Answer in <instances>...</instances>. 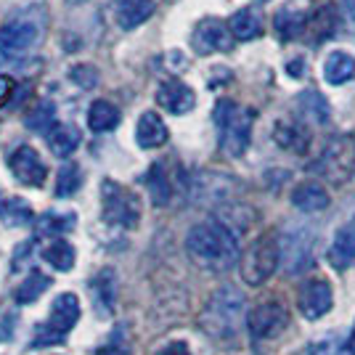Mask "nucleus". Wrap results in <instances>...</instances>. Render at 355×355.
Wrapping results in <instances>:
<instances>
[{
	"label": "nucleus",
	"instance_id": "11",
	"mask_svg": "<svg viewBox=\"0 0 355 355\" xmlns=\"http://www.w3.org/2000/svg\"><path fill=\"white\" fill-rule=\"evenodd\" d=\"M8 170L14 173V178L21 186H30V189H40L48 178V167L40 159V154L30 146H19L11 151L8 157Z\"/></svg>",
	"mask_w": 355,
	"mask_h": 355
},
{
	"label": "nucleus",
	"instance_id": "13",
	"mask_svg": "<svg viewBox=\"0 0 355 355\" xmlns=\"http://www.w3.org/2000/svg\"><path fill=\"white\" fill-rule=\"evenodd\" d=\"M331 305H334V295H331V286L324 279H311V282H305L300 286L297 308L308 321L324 318L326 313L331 311Z\"/></svg>",
	"mask_w": 355,
	"mask_h": 355
},
{
	"label": "nucleus",
	"instance_id": "18",
	"mask_svg": "<svg viewBox=\"0 0 355 355\" xmlns=\"http://www.w3.org/2000/svg\"><path fill=\"white\" fill-rule=\"evenodd\" d=\"M329 263L337 270L355 268V225H345L337 231V236L329 247Z\"/></svg>",
	"mask_w": 355,
	"mask_h": 355
},
{
	"label": "nucleus",
	"instance_id": "29",
	"mask_svg": "<svg viewBox=\"0 0 355 355\" xmlns=\"http://www.w3.org/2000/svg\"><path fill=\"white\" fill-rule=\"evenodd\" d=\"M74 223H77L74 212H45L37 220V234L40 236H59V234L72 231Z\"/></svg>",
	"mask_w": 355,
	"mask_h": 355
},
{
	"label": "nucleus",
	"instance_id": "3",
	"mask_svg": "<svg viewBox=\"0 0 355 355\" xmlns=\"http://www.w3.org/2000/svg\"><path fill=\"white\" fill-rule=\"evenodd\" d=\"M252 122H254V112L239 106L236 101L223 98L215 106V125L220 130V148L228 157H241L247 146H250Z\"/></svg>",
	"mask_w": 355,
	"mask_h": 355
},
{
	"label": "nucleus",
	"instance_id": "30",
	"mask_svg": "<svg viewBox=\"0 0 355 355\" xmlns=\"http://www.w3.org/2000/svg\"><path fill=\"white\" fill-rule=\"evenodd\" d=\"M300 109L308 114V119L318 122V125L329 122V114H331L329 101H326L318 90H302V93H300Z\"/></svg>",
	"mask_w": 355,
	"mask_h": 355
},
{
	"label": "nucleus",
	"instance_id": "24",
	"mask_svg": "<svg viewBox=\"0 0 355 355\" xmlns=\"http://www.w3.org/2000/svg\"><path fill=\"white\" fill-rule=\"evenodd\" d=\"M146 186H148V193H151V202L157 205V207H167L170 202H173V180L167 178L162 164H154L151 170L146 173Z\"/></svg>",
	"mask_w": 355,
	"mask_h": 355
},
{
	"label": "nucleus",
	"instance_id": "27",
	"mask_svg": "<svg viewBox=\"0 0 355 355\" xmlns=\"http://www.w3.org/2000/svg\"><path fill=\"white\" fill-rule=\"evenodd\" d=\"M43 260L51 268H56V270H61V273H67V270H72L74 268L77 252H74V247L69 244V241H64V239H53V241L43 250Z\"/></svg>",
	"mask_w": 355,
	"mask_h": 355
},
{
	"label": "nucleus",
	"instance_id": "12",
	"mask_svg": "<svg viewBox=\"0 0 355 355\" xmlns=\"http://www.w3.org/2000/svg\"><path fill=\"white\" fill-rule=\"evenodd\" d=\"M191 45L193 51L202 53V56L220 53V51L225 53L234 45V35H231V30L225 27V21H220V19H205V21L196 24V30L191 35Z\"/></svg>",
	"mask_w": 355,
	"mask_h": 355
},
{
	"label": "nucleus",
	"instance_id": "31",
	"mask_svg": "<svg viewBox=\"0 0 355 355\" xmlns=\"http://www.w3.org/2000/svg\"><path fill=\"white\" fill-rule=\"evenodd\" d=\"M48 286H51V279H48L45 273H40V270H30L27 282L16 289V302H19V305H30V302H35L37 297L43 295Z\"/></svg>",
	"mask_w": 355,
	"mask_h": 355
},
{
	"label": "nucleus",
	"instance_id": "39",
	"mask_svg": "<svg viewBox=\"0 0 355 355\" xmlns=\"http://www.w3.org/2000/svg\"><path fill=\"white\" fill-rule=\"evenodd\" d=\"M96 355H125V350H122V347H117V345H106V347H101Z\"/></svg>",
	"mask_w": 355,
	"mask_h": 355
},
{
	"label": "nucleus",
	"instance_id": "32",
	"mask_svg": "<svg viewBox=\"0 0 355 355\" xmlns=\"http://www.w3.org/2000/svg\"><path fill=\"white\" fill-rule=\"evenodd\" d=\"M80 186H83V170H80V164L77 162H69L64 164L59 170V178H56V196H72V193L80 191Z\"/></svg>",
	"mask_w": 355,
	"mask_h": 355
},
{
	"label": "nucleus",
	"instance_id": "35",
	"mask_svg": "<svg viewBox=\"0 0 355 355\" xmlns=\"http://www.w3.org/2000/svg\"><path fill=\"white\" fill-rule=\"evenodd\" d=\"M340 350H342V342H340V337H334V334L321 342L308 345V355H340Z\"/></svg>",
	"mask_w": 355,
	"mask_h": 355
},
{
	"label": "nucleus",
	"instance_id": "28",
	"mask_svg": "<svg viewBox=\"0 0 355 355\" xmlns=\"http://www.w3.org/2000/svg\"><path fill=\"white\" fill-rule=\"evenodd\" d=\"M0 220L6 223L8 228L30 225L32 223V207L24 202V199H19V196L3 199V202H0Z\"/></svg>",
	"mask_w": 355,
	"mask_h": 355
},
{
	"label": "nucleus",
	"instance_id": "2",
	"mask_svg": "<svg viewBox=\"0 0 355 355\" xmlns=\"http://www.w3.org/2000/svg\"><path fill=\"white\" fill-rule=\"evenodd\" d=\"M247 300L239 292L236 286L225 284L218 286L212 295H209L205 311L199 313V326L205 329V334L212 340H234L241 326L247 321Z\"/></svg>",
	"mask_w": 355,
	"mask_h": 355
},
{
	"label": "nucleus",
	"instance_id": "15",
	"mask_svg": "<svg viewBox=\"0 0 355 355\" xmlns=\"http://www.w3.org/2000/svg\"><path fill=\"white\" fill-rule=\"evenodd\" d=\"M114 297H117V273L112 268H104L90 279V300H93V311L98 313V318L112 315Z\"/></svg>",
	"mask_w": 355,
	"mask_h": 355
},
{
	"label": "nucleus",
	"instance_id": "34",
	"mask_svg": "<svg viewBox=\"0 0 355 355\" xmlns=\"http://www.w3.org/2000/svg\"><path fill=\"white\" fill-rule=\"evenodd\" d=\"M53 112H56V106L53 104H40L35 112H32V117H27V125H30L32 130H43L48 133L51 128H53Z\"/></svg>",
	"mask_w": 355,
	"mask_h": 355
},
{
	"label": "nucleus",
	"instance_id": "21",
	"mask_svg": "<svg viewBox=\"0 0 355 355\" xmlns=\"http://www.w3.org/2000/svg\"><path fill=\"white\" fill-rule=\"evenodd\" d=\"M45 141H48V148L53 157H72L74 148L80 146V130L74 125H53L48 133H45Z\"/></svg>",
	"mask_w": 355,
	"mask_h": 355
},
{
	"label": "nucleus",
	"instance_id": "20",
	"mask_svg": "<svg viewBox=\"0 0 355 355\" xmlns=\"http://www.w3.org/2000/svg\"><path fill=\"white\" fill-rule=\"evenodd\" d=\"M273 138H276V144L286 151H295V154H302L308 144H311V135L308 130L295 122V119H279L276 122V130H273Z\"/></svg>",
	"mask_w": 355,
	"mask_h": 355
},
{
	"label": "nucleus",
	"instance_id": "16",
	"mask_svg": "<svg viewBox=\"0 0 355 355\" xmlns=\"http://www.w3.org/2000/svg\"><path fill=\"white\" fill-rule=\"evenodd\" d=\"M154 0H112V16L119 30L130 32L141 27L154 14Z\"/></svg>",
	"mask_w": 355,
	"mask_h": 355
},
{
	"label": "nucleus",
	"instance_id": "25",
	"mask_svg": "<svg viewBox=\"0 0 355 355\" xmlns=\"http://www.w3.org/2000/svg\"><path fill=\"white\" fill-rule=\"evenodd\" d=\"M119 125V109L109 101H93L88 109V128L93 133H109Z\"/></svg>",
	"mask_w": 355,
	"mask_h": 355
},
{
	"label": "nucleus",
	"instance_id": "36",
	"mask_svg": "<svg viewBox=\"0 0 355 355\" xmlns=\"http://www.w3.org/2000/svg\"><path fill=\"white\" fill-rule=\"evenodd\" d=\"M157 355H191V347L186 345V342H167L164 347L157 350Z\"/></svg>",
	"mask_w": 355,
	"mask_h": 355
},
{
	"label": "nucleus",
	"instance_id": "8",
	"mask_svg": "<svg viewBox=\"0 0 355 355\" xmlns=\"http://www.w3.org/2000/svg\"><path fill=\"white\" fill-rule=\"evenodd\" d=\"M276 268H279V239L260 236L252 241L241 257V279L250 286H260L273 276Z\"/></svg>",
	"mask_w": 355,
	"mask_h": 355
},
{
	"label": "nucleus",
	"instance_id": "9",
	"mask_svg": "<svg viewBox=\"0 0 355 355\" xmlns=\"http://www.w3.org/2000/svg\"><path fill=\"white\" fill-rule=\"evenodd\" d=\"M40 21H35L32 16H14L0 27V56L16 59L21 53H27L30 48L40 40Z\"/></svg>",
	"mask_w": 355,
	"mask_h": 355
},
{
	"label": "nucleus",
	"instance_id": "40",
	"mask_svg": "<svg viewBox=\"0 0 355 355\" xmlns=\"http://www.w3.org/2000/svg\"><path fill=\"white\" fill-rule=\"evenodd\" d=\"M342 3H345V8H347V14L353 16L355 19V0H342Z\"/></svg>",
	"mask_w": 355,
	"mask_h": 355
},
{
	"label": "nucleus",
	"instance_id": "7",
	"mask_svg": "<svg viewBox=\"0 0 355 355\" xmlns=\"http://www.w3.org/2000/svg\"><path fill=\"white\" fill-rule=\"evenodd\" d=\"M101 205H104V220L119 228H138L141 223V199L130 189H125L117 180H104L101 186Z\"/></svg>",
	"mask_w": 355,
	"mask_h": 355
},
{
	"label": "nucleus",
	"instance_id": "37",
	"mask_svg": "<svg viewBox=\"0 0 355 355\" xmlns=\"http://www.w3.org/2000/svg\"><path fill=\"white\" fill-rule=\"evenodd\" d=\"M340 355H355V326L350 329V337L342 342V350Z\"/></svg>",
	"mask_w": 355,
	"mask_h": 355
},
{
	"label": "nucleus",
	"instance_id": "42",
	"mask_svg": "<svg viewBox=\"0 0 355 355\" xmlns=\"http://www.w3.org/2000/svg\"><path fill=\"white\" fill-rule=\"evenodd\" d=\"M263 3H268V0H263Z\"/></svg>",
	"mask_w": 355,
	"mask_h": 355
},
{
	"label": "nucleus",
	"instance_id": "19",
	"mask_svg": "<svg viewBox=\"0 0 355 355\" xmlns=\"http://www.w3.org/2000/svg\"><path fill=\"white\" fill-rule=\"evenodd\" d=\"M292 205L302 212H321L329 207V191L315 180H305L292 191Z\"/></svg>",
	"mask_w": 355,
	"mask_h": 355
},
{
	"label": "nucleus",
	"instance_id": "4",
	"mask_svg": "<svg viewBox=\"0 0 355 355\" xmlns=\"http://www.w3.org/2000/svg\"><path fill=\"white\" fill-rule=\"evenodd\" d=\"M315 263V234L311 228L292 225L279 239V266L286 276H300Z\"/></svg>",
	"mask_w": 355,
	"mask_h": 355
},
{
	"label": "nucleus",
	"instance_id": "14",
	"mask_svg": "<svg viewBox=\"0 0 355 355\" xmlns=\"http://www.w3.org/2000/svg\"><path fill=\"white\" fill-rule=\"evenodd\" d=\"M157 104L162 106L164 112H170V114H189L196 106V96H193V90L186 83L164 80L162 85L157 88Z\"/></svg>",
	"mask_w": 355,
	"mask_h": 355
},
{
	"label": "nucleus",
	"instance_id": "23",
	"mask_svg": "<svg viewBox=\"0 0 355 355\" xmlns=\"http://www.w3.org/2000/svg\"><path fill=\"white\" fill-rule=\"evenodd\" d=\"M228 30H231V35L236 40H254V37L263 35V19L257 16V11H252V8H241V11H236V14L231 16Z\"/></svg>",
	"mask_w": 355,
	"mask_h": 355
},
{
	"label": "nucleus",
	"instance_id": "26",
	"mask_svg": "<svg viewBox=\"0 0 355 355\" xmlns=\"http://www.w3.org/2000/svg\"><path fill=\"white\" fill-rule=\"evenodd\" d=\"M305 24H308V16L302 14V11H297V8H282L276 19H273V27L279 32V37L282 40H295L300 37L302 32H305Z\"/></svg>",
	"mask_w": 355,
	"mask_h": 355
},
{
	"label": "nucleus",
	"instance_id": "17",
	"mask_svg": "<svg viewBox=\"0 0 355 355\" xmlns=\"http://www.w3.org/2000/svg\"><path fill=\"white\" fill-rule=\"evenodd\" d=\"M167 125L164 119L157 114V112H144L138 117V125H135V141L141 148H159L167 144Z\"/></svg>",
	"mask_w": 355,
	"mask_h": 355
},
{
	"label": "nucleus",
	"instance_id": "5",
	"mask_svg": "<svg viewBox=\"0 0 355 355\" xmlns=\"http://www.w3.org/2000/svg\"><path fill=\"white\" fill-rule=\"evenodd\" d=\"M315 173L331 183H337V186L347 183L355 173V135H334L321 151V157L315 162Z\"/></svg>",
	"mask_w": 355,
	"mask_h": 355
},
{
	"label": "nucleus",
	"instance_id": "10",
	"mask_svg": "<svg viewBox=\"0 0 355 355\" xmlns=\"http://www.w3.org/2000/svg\"><path fill=\"white\" fill-rule=\"evenodd\" d=\"M286 326H289V311L284 308L282 302H276V300L254 305V308L250 311V315H247L250 337L257 342L279 337Z\"/></svg>",
	"mask_w": 355,
	"mask_h": 355
},
{
	"label": "nucleus",
	"instance_id": "22",
	"mask_svg": "<svg viewBox=\"0 0 355 355\" xmlns=\"http://www.w3.org/2000/svg\"><path fill=\"white\" fill-rule=\"evenodd\" d=\"M355 77V59L345 51H334L324 64V80L329 85H345Z\"/></svg>",
	"mask_w": 355,
	"mask_h": 355
},
{
	"label": "nucleus",
	"instance_id": "1",
	"mask_svg": "<svg viewBox=\"0 0 355 355\" xmlns=\"http://www.w3.org/2000/svg\"><path fill=\"white\" fill-rule=\"evenodd\" d=\"M186 252L199 268L225 273L239 263V236L223 220L196 223L186 236Z\"/></svg>",
	"mask_w": 355,
	"mask_h": 355
},
{
	"label": "nucleus",
	"instance_id": "41",
	"mask_svg": "<svg viewBox=\"0 0 355 355\" xmlns=\"http://www.w3.org/2000/svg\"><path fill=\"white\" fill-rule=\"evenodd\" d=\"M69 6H80V3H85V0H67Z\"/></svg>",
	"mask_w": 355,
	"mask_h": 355
},
{
	"label": "nucleus",
	"instance_id": "6",
	"mask_svg": "<svg viewBox=\"0 0 355 355\" xmlns=\"http://www.w3.org/2000/svg\"><path fill=\"white\" fill-rule=\"evenodd\" d=\"M80 318V300L72 292H64L53 300L51 305V315L45 324L37 326L35 331V347H43V345H59L67 340V334L72 331V326Z\"/></svg>",
	"mask_w": 355,
	"mask_h": 355
},
{
	"label": "nucleus",
	"instance_id": "33",
	"mask_svg": "<svg viewBox=\"0 0 355 355\" xmlns=\"http://www.w3.org/2000/svg\"><path fill=\"white\" fill-rule=\"evenodd\" d=\"M69 80L72 83H77L80 88H85V90H90V88H96L98 85V69L93 67V64H74L72 69H69Z\"/></svg>",
	"mask_w": 355,
	"mask_h": 355
},
{
	"label": "nucleus",
	"instance_id": "38",
	"mask_svg": "<svg viewBox=\"0 0 355 355\" xmlns=\"http://www.w3.org/2000/svg\"><path fill=\"white\" fill-rule=\"evenodd\" d=\"M11 85H14V83H11L8 77H0V104H6V101H8V96H11L8 90H11Z\"/></svg>",
	"mask_w": 355,
	"mask_h": 355
}]
</instances>
